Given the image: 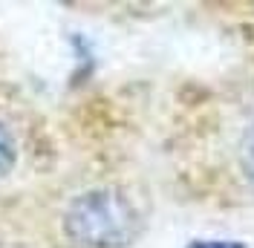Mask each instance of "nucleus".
<instances>
[{"instance_id": "obj_1", "label": "nucleus", "mask_w": 254, "mask_h": 248, "mask_svg": "<svg viewBox=\"0 0 254 248\" xmlns=\"http://www.w3.org/2000/svg\"><path fill=\"white\" fill-rule=\"evenodd\" d=\"M61 231L75 248H125L139 237L142 217L122 190L93 187L64 208Z\"/></svg>"}, {"instance_id": "obj_2", "label": "nucleus", "mask_w": 254, "mask_h": 248, "mask_svg": "<svg viewBox=\"0 0 254 248\" xmlns=\"http://www.w3.org/2000/svg\"><path fill=\"white\" fill-rule=\"evenodd\" d=\"M240 173H243V179L252 185L254 190V122L246 127V133H243V139H240Z\"/></svg>"}, {"instance_id": "obj_3", "label": "nucleus", "mask_w": 254, "mask_h": 248, "mask_svg": "<svg viewBox=\"0 0 254 248\" xmlns=\"http://www.w3.org/2000/svg\"><path fill=\"white\" fill-rule=\"evenodd\" d=\"M15 159H17L15 139H12V133L0 124V176H6V173L15 168Z\"/></svg>"}, {"instance_id": "obj_4", "label": "nucleus", "mask_w": 254, "mask_h": 248, "mask_svg": "<svg viewBox=\"0 0 254 248\" xmlns=\"http://www.w3.org/2000/svg\"><path fill=\"white\" fill-rule=\"evenodd\" d=\"M188 248H246V246L231 243V240H193Z\"/></svg>"}]
</instances>
